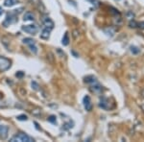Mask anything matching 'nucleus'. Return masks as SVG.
I'll use <instances>...</instances> for the list:
<instances>
[{
  "label": "nucleus",
  "instance_id": "f257e3e1",
  "mask_svg": "<svg viewBox=\"0 0 144 142\" xmlns=\"http://www.w3.org/2000/svg\"><path fill=\"white\" fill-rule=\"evenodd\" d=\"M12 142H33L34 139L32 138L31 136H29L28 135H26L24 133H19L17 135H15L14 136H13L11 138Z\"/></svg>",
  "mask_w": 144,
  "mask_h": 142
},
{
  "label": "nucleus",
  "instance_id": "f03ea898",
  "mask_svg": "<svg viewBox=\"0 0 144 142\" xmlns=\"http://www.w3.org/2000/svg\"><path fill=\"white\" fill-rule=\"evenodd\" d=\"M10 67H11V61L5 57L0 56V71L1 72L7 71Z\"/></svg>",
  "mask_w": 144,
  "mask_h": 142
},
{
  "label": "nucleus",
  "instance_id": "7ed1b4c3",
  "mask_svg": "<svg viewBox=\"0 0 144 142\" xmlns=\"http://www.w3.org/2000/svg\"><path fill=\"white\" fill-rule=\"evenodd\" d=\"M22 30L30 35H36L38 32V26L36 24L25 25V26H22Z\"/></svg>",
  "mask_w": 144,
  "mask_h": 142
},
{
  "label": "nucleus",
  "instance_id": "20e7f679",
  "mask_svg": "<svg viewBox=\"0 0 144 142\" xmlns=\"http://www.w3.org/2000/svg\"><path fill=\"white\" fill-rule=\"evenodd\" d=\"M16 20H17V18H16V15H15V14H13V12H12V13H8L6 19H5L4 22H3V26H4V27H8V26H10L11 24L14 23Z\"/></svg>",
  "mask_w": 144,
  "mask_h": 142
},
{
  "label": "nucleus",
  "instance_id": "39448f33",
  "mask_svg": "<svg viewBox=\"0 0 144 142\" xmlns=\"http://www.w3.org/2000/svg\"><path fill=\"white\" fill-rule=\"evenodd\" d=\"M83 103H84V107L87 111H91L92 109V104H91V101H90V97L89 96H85L84 100H83Z\"/></svg>",
  "mask_w": 144,
  "mask_h": 142
},
{
  "label": "nucleus",
  "instance_id": "423d86ee",
  "mask_svg": "<svg viewBox=\"0 0 144 142\" xmlns=\"http://www.w3.org/2000/svg\"><path fill=\"white\" fill-rule=\"evenodd\" d=\"M42 23H43L44 27H47V28H50V29H53L54 28V22L52 21V19L48 16H45L42 19Z\"/></svg>",
  "mask_w": 144,
  "mask_h": 142
},
{
  "label": "nucleus",
  "instance_id": "0eeeda50",
  "mask_svg": "<svg viewBox=\"0 0 144 142\" xmlns=\"http://www.w3.org/2000/svg\"><path fill=\"white\" fill-rule=\"evenodd\" d=\"M8 133H9V128H8V126H4V125L0 126V137H1L2 139L7 138Z\"/></svg>",
  "mask_w": 144,
  "mask_h": 142
},
{
  "label": "nucleus",
  "instance_id": "6e6552de",
  "mask_svg": "<svg viewBox=\"0 0 144 142\" xmlns=\"http://www.w3.org/2000/svg\"><path fill=\"white\" fill-rule=\"evenodd\" d=\"M50 28H47V27H44L43 30L41 31V34H40V37L43 38V39H48L49 37H50V33H51Z\"/></svg>",
  "mask_w": 144,
  "mask_h": 142
},
{
  "label": "nucleus",
  "instance_id": "1a4fd4ad",
  "mask_svg": "<svg viewBox=\"0 0 144 142\" xmlns=\"http://www.w3.org/2000/svg\"><path fill=\"white\" fill-rule=\"evenodd\" d=\"M23 19L25 20V21H29V20H35V14L31 12H25V14H24V17Z\"/></svg>",
  "mask_w": 144,
  "mask_h": 142
},
{
  "label": "nucleus",
  "instance_id": "9d476101",
  "mask_svg": "<svg viewBox=\"0 0 144 142\" xmlns=\"http://www.w3.org/2000/svg\"><path fill=\"white\" fill-rule=\"evenodd\" d=\"M18 3V0H5L4 1V6L5 7H13L15 4Z\"/></svg>",
  "mask_w": 144,
  "mask_h": 142
},
{
  "label": "nucleus",
  "instance_id": "9b49d317",
  "mask_svg": "<svg viewBox=\"0 0 144 142\" xmlns=\"http://www.w3.org/2000/svg\"><path fill=\"white\" fill-rule=\"evenodd\" d=\"M32 2H33V4L37 7L38 9L40 10V7H41L42 10H45V8H44V6L42 5V3H41V0H32Z\"/></svg>",
  "mask_w": 144,
  "mask_h": 142
},
{
  "label": "nucleus",
  "instance_id": "f8f14e48",
  "mask_svg": "<svg viewBox=\"0 0 144 142\" xmlns=\"http://www.w3.org/2000/svg\"><path fill=\"white\" fill-rule=\"evenodd\" d=\"M99 106H100V108L104 109V110H108V101H107V99L106 98H102V99H101Z\"/></svg>",
  "mask_w": 144,
  "mask_h": 142
},
{
  "label": "nucleus",
  "instance_id": "ddd939ff",
  "mask_svg": "<svg viewBox=\"0 0 144 142\" xmlns=\"http://www.w3.org/2000/svg\"><path fill=\"white\" fill-rule=\"evenodd\" d=\"M23 43L27 44V45H32V44H36V41L33 39V38H30V37H25L23 39Z\"/></svg>",
  "mask_w": 144,
  "mask_h": 142
},
{
  "label": "nucleus",
  "instance_id": "4468645a",
  "mask_svg": "<svg viewBox=\"0 0 144 142\" xmlns=\"http://www.w3.org/2000/svg\"><path fill=\"white\" fill-rule=\"evenodd\" d=\"M63 45H67L68 44V42H69V37H68V33L66 32L65 34H64V36H63Z\"/></svg>",
  "mask_w": 144,
  "mask_h": 142
},
{
  "label": "nucleus",
  "instance_id": "2eb2a0df",
  "mask_svg": "<svg viewBox=\"0 0 144 142\" xmlns=\"http://www.w3.org/2000/svg\"><path fill=\"white\" fill-rule=\"evenodd\" d=\"M29 47H30V50H31V52H33L34 54H37V53H38V47L36 46V44H32V45H29Z\"/></svg>",
  "mask_w": 144,
  "mask_h": 142
},
{
  "label": "nucleus",
  "instance_id": "dca6fc26",
  "mask_svg": "<svg viewBox=\"0 0 144 142\" xmlns=\"http://www.w3.org/2000/svg\"><path fill=\"white\" fill-rule=\"evenodd\" d=\"M48 122H51L52 124H57V119H56V116L55 115H51L48 117Z\"/></svg>",
  "mask_w": 144,
  "mask_h": 142
},
{
  "label": "nucleus",
  "instance_id": "f3484780",
  "mask_svg": "<svg viewBox=\"0 0 144 142\" xmlns=\"http://www.w3.org/2000/svg\"><path fill=\"white\" fill-rule=\"evenodd\" d=\"M27 119H28V117H27L26 115H24V114L17 116V120H19V121H26Z\"/></svg>",
  "mask_w": 144,
  "mask_h": 142
},
{
  "label": "nucleus",
  "instance_id": "a211bd4d",
  "mask_svg": "<svg viewBox=\"0 0 144 142\" xmlns=\"http://www.w3.org/2000/svg\"><path fill=\"white\" fill-rule=\"evenodd\" d=\"M32 87H34V89H35V90H38V85L36 82H32Z\"/></svg>",
  "mask_w": 144,
  "mask_h": 142
},
{
  "label": "nucleus",
  "instance_id": "6ab92c4d",
  "mask_svg": "<svg viewBox=\"0 0 144 142\" xmlns=\"http://www.w3.org/2000/svg\"><path fill=\"white\" fill-rule=\"evenodd\" d=\"M131 50H132V52H133V53H135V54H138V52H139V50H138L137 47H132Z\"/></svg>",
  "mask_w": 144,
  "mask_h": 142
},
{
  "label": "nucleus",
  "instance_id": "aec40b11",
  "mask_svg": "<svg viewBox=\"0 0 144 142\" xmlns=\"http://www.w3.org/2000/svg\"><path fill=\"white\" fill-rule=\"evenodd\" d=\"M23 75H24V73H23L22 71H18V72L15 74V76H16V77H20V78H21V77H23Z\"/></svg>",
  "mask_w": 144,
  "mask_h": 142
},
{
  "label": "nucleus",
  "instance_id": "412c9836",
  "mask_svg": "<svg viewBox=\"0 0 144 142\" xmlns=\"http://www.w3.org/2000/svg\"><path fill=\"white\" fill-rule=\"evenodd\" d=\"M130 26L135 28V27H137V26H138V23H137L136 21H133V22H131V23H130Z\"/></svg>",
  "mask_w": 144,
  "mask_h": 142
},
{
  "label": "nucleus",
  "instance_id": "4be33fe9",
  "mask_svg": "<svg viewBox=\"0 0 144 142\" xmlns=\"http://www.w3.org/2000/svg\"><path fill=\"white\" fill-rule=\"evenodd\" d=\"M138 25L139 27H141V29H144V22H140V23H138Z\"/></svg>",
  "mask_w": 144,
  "mask_h": 142
},
{
  "label": "nucleus",
  "instance_id": "5701e85b",
  "mask_svg": "<svg viewBox=\"0 0 144 142\" xmlns=\"http://www.w3.org/2000/svg\"><path fill=\"white\" fill-rule=\"evenodd\" d=\"M2 13H3V9H2L1 7H0V15H1Z\"/></svg>",
  "mask_w": 144,
  "mask_h": 142
}]
</instances>
